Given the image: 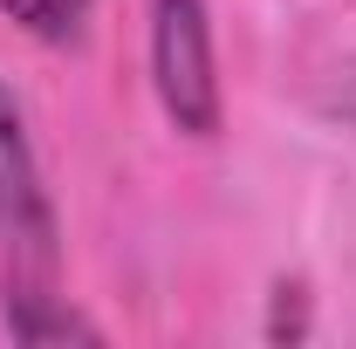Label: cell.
<instances>
[{
  "label": "cell",
  "instance_id": "3957f363",
  "mask_svg": "<svg viewBox=\"0 0 356 349\" xmlns=\"http://www.w3.org/2000/svg\"><path fill=\"white\" fill-rule=\"evenodd\" d=\"M0 14H14L42 42H76L83 21H89V0H0Z\"/></svg>",
  "mask_w": 356,
  "mask_h": 349
},
{
  "label": "cell",
  "instance_id": "6da1fadb",
  "mask_svg": "<svg viewBox=\"0 0 356 349\" xmlns=\"http://www.w3.org/2000/svg\"><path fill=\"white\" fill-rule=\"evenodd\" d=\"M151 69H158V96L172 110L178 131L213 137L220 131V76H213V28L199 0H158L151 21Z\"/></svg>",
  "mask_w": 356,
  "mask_h": 349
},
{
  "label": "cell",
  "instance_id": "7a4b0ae2",
  "mask_svg": "<svg viewBox=\"0 0 356 349\" xmlns=\"http://www.w3.org/2000/svg\"><path fill=\"white\" fill-rule=\"evenodd\" d=\"M0 240L7 247H35L48 254V206H42V178L21 137V110L0 89Z\"/></svg>",
  "mask_w": 356,
  "mask_h": 349
}]
</instances>
